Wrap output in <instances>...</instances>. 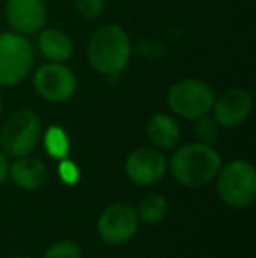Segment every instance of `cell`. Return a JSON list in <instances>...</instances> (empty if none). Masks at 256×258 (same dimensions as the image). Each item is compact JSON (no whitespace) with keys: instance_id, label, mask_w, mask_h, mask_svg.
Segmentation results:
<instances>
[{"instance_id":"obj_1","label":"cell","mask_w":256,"mask_h":258,"mask_svg":"<svg viewBox=\"0 0 256 258\" xmlns=\"http://www.w3.org/2000/svg\"><path fill=\"white\" fill-rule=\"evenodd\" d=\"M168 165L172 176L181 184L204 186L218 176L221 169V156L212 146L188 143L174 151Z\"/></svg>"},{"instance_id":"obj_2","label":"cell","mask_w":256,"mask_h":258,"mask_svg":"<svg viewBox=\"0 0 256 258\" xmlns=\"http://www.w3.org/2000/svg\"><path fill=\"white\" fill-rule=\"evenodd\" d=\"M132 53L130 37L120 25H106L92 35L88 44V60L97 72L118 76L127 67Z\"/></svg>"},{"instance_id":"obj_3","label":"cell","mask_w":256,"mask_h":258,"mask_svg":"<svg viewBox=\"0 0 256 258\" xmlns=\"http://www.w3.org/2000/svg\"><path fill=\"white\" fill-rule=\"evenodd\" d=\"M42 123L41 118L32 109H20L13 112L4 123L0 132V146L4 153L20 158L35 150L41 139Z\"/></svg>"},{"instance_id":"obj_4","label":"cell","mask_w":256,"mask_h":258,"mask_svg":"<svg viewBox=\"0 0 256 258\" xmlns=\"http://www.w3.org/2000/svg\"><path fill=\"white\" fill-rule=\"evenodd\" d=\"M218 194L232 207H249L256 199V170L246 160H233L219 169Z\"/></svg>"},{"instance_id":"obj_5","label":"cell","mask_w":256,"mask_h":258,"mask_svg":"<svg viewBox=\"0 0 256 258\" xmlns=\"http://www.w3.org/2000/svg\"><path fill=\"white\" fill-rule=\"evenodd\" d=\"M34 49L27 37L16 32L0 34V86H14L28 76Z\"/></svg>"},{"instance_id":"obj_6","label":"cell","mask_w":256,"mask_h":258,"mask_svg":"<svg viewBox=\"0 0 256 258\" xmlns=\"http://www.w3.org/2000/svg\"><path fill=\"white\" fill-rule=\"evenodd\" d=\"M167 104L174 114L186 119H197L211 112L214 92L200 79H181L170 86Z\"/></svg>"},{"instance_id":"obj_7","label":"cell","mask_w":256,"mask_h":258,"mask_svg":"<svg viewBox=\"0 0 256 258\" xmlns=\"http://www.w3.org/2000/svg\"><path fill=\"white\" fill-rule=\"evenodd\" d=\"M34 88L48 102H67L77 90V78L67 65L49 61L34 74Z\"/></svg>"},{"instance_id":"obj_8","label":"cell","mask_w":256,"mask_h":258,"mask_svg":"<svg viewBox=\"0 0 256 258\" xmlns=\"http://www.w3.org/2000/svg\"><path fill=\"white\" fill-rule=\"evenodd\" d=\"M137 228H139L137 211L123 202L106 207L97 221L99 237L111 246H120L128 242L137 234Z\"/></svg>"},{"instance_id":"obj_9","label":"cell","mask_w":256,"mask_h":258,"mask_svg":"<svg viewBox=\"0 0 256 258\" xmlns=\"http://www.w3.org/2000/svg\"><path fill=\"white\" fill-rule=\"evenodd\" d=\"M6 20L16 34L34 35L44 28L48 9L44 0H7Z\"/></svg>"},{"instance_id":"obj_10","label":"cell","mask_w":256,"mask_h":258,"mask_svg":"<svg viewBox=\"0 0 256 258\" xmlns=\"http://www.w3.org/2000/svg\"><path fill=\"white\" fill-rule=\"evenodd\" d=\"M167 160L154 148H137L125 162V172L135 184L149 186L165 176Z\"/></svg>"},{"instance_id":"obj_11","label":"cell","mask_w":256,"mask_h":258,"mask_svg":"<svg viewBox=\"0 0 256 258\" xmlns=\"http://www.w3.org/2000/svg\"><path fill=\"white\" fill-rule=\"evenodd\" d=\"M211 111H214V119L219 126L232 128L249 118L253 111V97L244 88H230L221 97L214 99Z\"/></svg>"},{"instance_id":"obj_12","label":"cell","mask_w":256,"mask_h":258,"mask_svg":"<svg viewBox=\"0 0 256 258\" xmlns=\"http://www.w3.org/2000/svg\"><path fill=\"white\" fill-rule=\"evenodd\" d=\"M11 179L23 190H39L48 181V169L46 163L34 156H20L11 163L9 170Z\"/></svg>"},{"instance_id":"obj_13","label":"cell","mask_w":256,"mask_h":258,"mask_svg":"<svg viewBox=\"0 0 256 258\" xmlns=\"http://www.w3.org/2000/svg\"><path fill=\"white\" fill-rule=\"evenodd\" d=\"M37 44L42 56L56 63L68 61L74 53V42L68 37V34H65L60 28H42L39 32Z\"/></svg>"},{"instance_id":"obj_14","label":"cell","mask_w":256,"mask_h":258,"mask_svg":"<svg viewBox=\"0 0 256 258\" xmlns=\"http://www.w3.org/2000/svg\"><path fill=\"white\" fill-rule=\"evenodd\" d=\"M179 136H181L179 125L172 116L158 112V114L151 116V119L147 121V137L156 148L170 150L178 144Z\"/></svg>"},{"instance_id":"obj_15","label":"cell","mask_w":256,"mask_h":258,"mask_svg":"<svg viewBox=\"0 0 256 258\" xmlns=\"http://www.w3.org/2000/svg\"><path fill=\"white\" fill-rule=\"evenodd\" d=\"M168 211V202L163 195L160 194H147L139 204V220H142L147 225L160 223Z\"/></svg>"},{"instance_id":"obj_16","label":"cell","mask_w":256,"mask_h":258,"mask_svg":"<svg viewBox=\"0 0 256 258\" xmlns=\"http://www.w3.org/2000/svg\"><path fill=\"white\" fill-rule=\"evenodd\" d=\"M44 148L51 158H56V160L67 158L68 150H70V143H68V137L62 126L53 125L46 130Z\"/></svg>"},{"instance_id":"obj_17","label":"cell","mask_w":256,"mask_h":258,"mask_svg":"<svg viewBox=\"0 0 256 258\" xmlns=\"http://www.w3.org/2000/svg\"><path fill=\"white\" fill-rule=\"evenodd\" d=\"M193 121H195L193 132H195V137L198 139V143L212 146L219 137V125L214 119V116L204 114V116H200V118L193 119Z\"/></svg>"},{"instance_id":"obj_18","label":"cell","mask_w":256,"mask_h":258,"mask_svg":"<svg viewBox=\"0 0 256 258\" xmlns=\"http://www.w3.org/2000/svg\"><path fill=\"white\" fill-rule=\"evenodd\" d=\"M44 258H81V248L75 242L62 241L49 246Z\"/></svg>"},{"instance_id":"obj_19","label":"cell","mask_w":256,"mask_h":258,"mask_svg":"<svg viewBox=\"0 0 256 258\" xmlns=\"http://www.w3.org/2000/svg\"><path fill=\"white\" fill-rule=\"evenodd\" d=\"M74 6L81 16L88 18V20H97L100 14L104 13V0H74Z\"/></svg>"},{"instance_id":"obj_20","label":"cell","mask_w":256,"mask_h":258,"mask_svg":"<svg viewBox=\"0 0 256 258\" xmlns=\"http://www.w3.org/2000/svg\"><path fill=\"white\" fill-rule=\"evenodd\" d=\"M58 174L62 177L63 183L67 184H75L79 181V169L74 162L67 158H62L60 160V165H58Z\"/></svg>"},{"instance_id":"obj_21","label":"cell","mask_w":256,"mask_h":258,"mask_svg":"<svg viewBox=\"0 0 256 258\" xmlns=\"http://www.w3.org/2000/svg\"><path fill=\"white\" fill-rule=\"evenodd\" d=\"M7 170H9V163H7L6 153H4V151H0V184H2L4 181H6Z\"/></svg>"},{"instance_id":"obj_22","label":"cell","mask_w":256,"mask_h":258,"mask_svg":"<svg viewBox=\"0 0 256 258\" xmlns=\"http://www.w3.org/2000/svg\"><path fill=\"white\" fill-rule=\"evenodd\" d=\"M2 107H4V100H2V93H0V112H2Z\"/></svg>"},{"instance_id":"obj_23","label":"cell","mask_w":256,"mask_h":258,"mask_svg":"<svg viewBox=\"0 0 256 258\" xmlns=\"http://www.w3.org/2000/svg\"><path fill=\"white\" fill-rule=\"evenodd\" d=\"M14 258H27V256H14Z\"/></svg>"}]
</instances>
